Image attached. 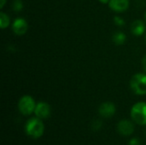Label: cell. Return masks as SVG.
I'll use <instances>...</instances> for the list:
<instances>
[{
    "label": "cell",
    "instance_id": "obj_1",
    "mask_svg": "<svg viewBox=\"0 0 146 145\" xmlns=\"http://www.w3.org/2000/svg\"><path fill=\"white\" fill-rule=\"evenodd\" d=\"M25 131L29 137L33 138H38L43 135L44 131V126L41 119L38 117L32 118L27 121L25 126Z\"/></svg>",
    "mask_w": 146,
    "mask_h": 145
},
{
    "label": "cell",
    "instance_id": "obj_2",
    "mask_svg": "<svg viewBox=\"0 0 146 145\" xmlns=\"http://www.w3.org/2000/svg\"><path fill=\"white\" fill-rule=\"evenodd\" d=\"M130 86L133 91L138 95L146 94V74L136 73L130 80Z\"/></svg>",
    "mask_w": 146,
    "mask_h": 145
},
{
    "label": "cell",
    "instance_id": "obj_3",
    "mask_svg": "<svg viewBox=\"0 0 146 145\" xmlns=\"http://www.w3.org/2000/svg\"><path fill=\"white\" fill-rule=\"evenodd\" d=\"M132 119L139 125H146V103L139 102L135 103L131 109Z\"/></svg>",
    "mask_w": 146,
    "mask_h": 145
},
{
    "label": "cell",
    "instance_id": "obj_4",
    "mask_svg": "<svg viewBox=\"0 0 146 145\" xmlns=\"http://www.w3.org/2000/svg\"><path fill=\"white\" fill-rule=\"evenodd\" d=\"M36 107V103L34 99L28 95L23 96L18 103L19 111L24 115H29L33 112H34Z\"/></svg>",
    "mask_w": 146,
    "mask_h": 145
},
{
    "label": "cell",
    "instance_id": "obj_5",
    "mask_svg": "<svg viewBox=\"0 0 146 145\" xmlns=\"http://www.w3.org/2000/svg\"><path fill=\"white\" fill-rule=\"evenodd\" d=\"M51 109L50 105L44 102H39L36 104L34 114L39 119H46L50 115Z\"/></svg>",
    "mask_w": 146,
    "mask_h": 145
},
{
    "label": "cell",
    "instance_id": "obj_6",
    "mask_svg": "<svg viewBox=\"0 0 146 145\" xmlns=\"http://www.w3.org/2000/svg\"><path fill=\"white\" fill-rule=\"evenodd\" d=\"M27 28H28V25L27 21L21 17L16 18L12 24V30L18 36H21L25 34L27 31Z\"/></svg>",
    "mask_w": 146,
    "mask_h": 145
},
{
    "label": "cell",
    "instance_id": "obj_7",
    "mask_svg": "<svg viewBox=\"0 0 146 145\" xmlns=\"http://www.w3.org/2000/svg\"><path fill=\"white\" fill-rule=\"evenodd\" d=\"M118 132L123 136H130L134 131L133 124L128 120H122L118 123Z\"/></svg>",
    "mask_w": 146,
    "mask_h": 145
},
{
    "label": "cell",
    "instance_id": "obj_8",
    "mask_svg": "<svg viewBox=\"0 0 146 145\" xmlns=\"http://www.w3.org/2000/svg\"><path fill=\"white\" fill-rule=\"evenodd\" d=\"M98 112L100 115L104 118L111 117L115 113V106L113 103H110V102L104 103L100 105L98 109Z\"/></svg>",
    "mask_w": 146,
    "mask_h": 145
},
{
    "label": "cell",
    "instance_id": "obj_9",
    "mask_svg": "<svg viewBox=\"0 0 146 145\" xmlns=\"http://www.w3.org/2000/svg\"><path fill=\"white\" fill-rule=\"evenodd\" d=\"M110 8L115 12H123L129 7V0H110Z\"/></svg>",
    "mask_w": 146,
    "mask_h": 145
},
{
    "label": "cell",
    "instance_id": "obj_10",
    "mask_svg": "<svg viewBox=\"0 0 146 145\" xmlns=\"http://www.w3.org/2000/svg\"><path fill=\"white\" fill-rule=\"evenodd\" d=\"M131 30H132V32L134 35L141 36L145 32V25L144 21H141V20L134 21L133 22V24H132Z\"/></svg>",
    "mask_w": 146,
    "mask_h": 145
},
{
    "label": "cell",
    "instance_id": "obj_11",
    "mask_svg": "<svg viewBox=\"0 0 146 145\" xmlns=\"http://www.w3.org/2000/svg\"><path fill=\"white\" fill-rule=\"evenodd\" d=\"M113 42L117 45H121L126 42V34L122 32H116L113 35Z\"/></svg>",
    "mask_w": 146,
    "mask_h": 145
},
{
    "label": "cell",
    "instance_id": "obj_12",
    "mask_svg": "<svg viewBox=\"0 0 146 145\" xmlns=\"http://www.w3.org/2000/svg\"><path fill=\"white\" fill-rule=\"evenodd\" d=\"M9 22H10V20H9V17L8 16V15H6L3 12H1L0 13V26H1V28L2 29L6 28L9 25Z\"/></svg>",
    "mask_w": 146,
    "mask_h": 145
},
{
    "label": "cell",
    "instance_id": "obj_13",
    "mask_svg": "<svg viewBox=\"0 0 146 145\" xmlns=\"http://www.w3.org/2000/svg\"><path fill=\"white\" fill-rule=\"evenodd\" d=\"M23 9V3L21 0H14L12 2V9L15 12H20Z\"/></svg>",
    "mask_w": 146,
    "mask_h": 145
},
{
    "label": "cell",
    "instance_id": "obj_14",
    "mask_svg": "<svg viewBox=\"0 0 146 145\" xmlns=\"http://www.w3.org/2000/svg\"><path fill=\"white\" fill-rule=\"evenodd\" d=\"M103 126V123L100 120H97V121H94L92 124V128L94 130V131H98V130H100L101 127Z\"/></svg>",
    "mask_w": 146,
    "mask_h": 145
},
{
    "label": "cell",
    "instance_id": "obj_15",
    "mask_svg": "<svg viewBox=\"0 0 146 145\" xmlns=\"http://www.w3.org/2000/svg\"><path fill=\"white\" fill-rule=\"evenodd\" d=\"M114 21H115V24L119 26H121L123 25H125V21L124 19H122L121 17L120 16H115L114 17Z\"/></svg>",
    "mask_w": 146,
    "mask_h": 145
},
{
    "label": "cell",
    "instance_id": "obj_16",
    "mask_svg": "<svg viewBox=\"0 0 146 145\" xmlns=\"http://www.w3.org/2000/svg\"><path fill=\"white\" fill-rule=\"evenodd\" d=\"M129 145H140V141L137 138H133L129 141Z\"/></svg>",
    "mask_w": 146,
    "mask_h": 145
},
{
    "label": "cell",
    "instance_id": "obj_17",
    "mask_svg": "<svg viewBox=\"0 0 146 145\" xmlns=\"http://www.w3.org/2000/svg\"><path fill=\"white\" fill-rule=\"evenodd\" d=\"M142 65H143V68L145 70L146 72V55L143 57V60H142Z\"/></svg>",
    "mask_w": 146,
    "mask_h": 145
},
{
    "label": "cell",
    "instance_id": "obj_18",
    "mask_svg": "<svg viewBox=\"0 0 146 145\" xmlns=\"http://www.w3.org/2000/svg\"><path fill=\"white\" fill-rule=\"evenodd\" d=\"M5 3H6V0H1L0 1V7H1V9L4 6Z\"/></svg>",
    "mask_w": 146,
    "mask_h": 145
},
{
    "label": "cell",
    "instance_id": "obj_19",
    "mask_svg": "<svg viewBox=\"0 0 146 145\" xmlns=\"http://www.w3.org/2000/svg\"><path fill=\"white\" fill-rule=\"evenodd\" d=\"M101 3H109L110 2V0H99Z\"/></svg>",
    "mask_w": 146,
    "mask_h": 145
},
{
    "label": "cell",
    "instance_id": "obj_20",
    "mask_svg": "<svg viewBox=\"0 0 146 145\" xmlns=\"http://www.w3.org/2000/svg\"><path fill=\"white\" fill-rule=\"evenodd\" d=\"M145 21H146V12H145Z\"/></svg>",
    "mask_w": 146,
    "mask_h": 145
}]
</instances>
